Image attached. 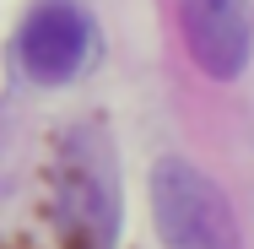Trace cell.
I'll return each mask as SVG.
<instances>
[{"label": "cell", "instance_id": "1", "mask_svg": "<svg viewBox=\"0 0 254 249\" xmlns=\"http://www.w3.org/2000/svg\"><path fill=\"white\" fill-rule=\"evenodd\" d=\"M152 217L168 249H238L227 195L184 157H162L152 168Z\"/></svg>", "mask_w": 254, "mask_h": 249}, {"label": "cell", "instance_id": "2", "mask_svg": "<svg viewBox=\"0 0 254 249\" xmlns=\"http://www.w3.org/2000/svg\"><path fill=\"white\" fill-rule=\"evenodd\" d=\"M16 54H22V71L33 82H44V87L70 82L87 65V54H92V22H87V11L76 0H44L22 22Z\"/></svg>", "mask_w": 254, "mask_h": 249}, {"label": "cell", "instance_id": "3", "mask_svg": "<svg viewBox=\"0 0 254 249\" xmlns=\"http://www.w3.org/2000/svg\"><path fill=\"white\" fill-rule=\"evenodd\" d=\"M179 27L205 76L233 82L249 65V0H179Z\"/></svg>", "mask_w": 254, "mask_h": 249}]
</instances>
